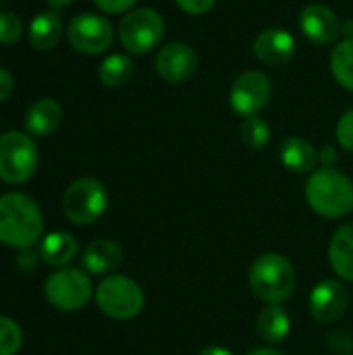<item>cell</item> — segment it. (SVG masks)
Returning <instances> with one entry per match:
<instances>
[{
	"label": "cell",
	"mask_w": 353,
	"mask_h": 355,
	"mask_svg": "<svg viewBox=\"0 0 353 355\" xmlns=\"http://www.w3.org/2000/svg\"><path fill=\"white\" fill-rule=\"evenodd\" d=\"M270 135H273L270 125L260 114L243 119V123H241V141H243L246 148L256 150V152L264 150L268 146V141H270Z\"/></svg>",
	"instance_id": "obj_24"
},
{
	"label": "cell",
	"mask_w": 353,
	"mask_h": 355,
	"mask_svg": "<svg viewBox=\"0 0 353 355\" xmlns=\"http://www.w3.org/2000/svg\"><path fill=\"white\" fill-rule=\"evenodd\" d=\"M335 139L339 148L353 154V108L345 110L335 125Z\"/></svg>",
	"instance_id": "obj_27"
},
{
	"label": "cell",
	"mask_w": 353,
	"mask_h": 355,
	"mask_svg": "<svg viewBox=\"0 0 353 355\" xmlns=\"http://www.w3.org/2000/svg\"><path fill=\"white\" fill-rule=\"evenodd\" d=\"M62 123V106L54 98H40L25 110V131L31 137H48Z\"/></svg>",
	"instance_id": "obj_16"
},
{
	"label": "cell",
	"mask_w": 353,
	"mask_h": 355,
	"mask_svg": "<svg viewBox=\"0 0 353 355\" xmlns=\"http://www.w3.org/2000/svg\"><path fill=\"white\" fill-rule=\"evenodd\" d=\"M279 160L291 173H298V175L314 173L318 166V150L310 139L302 135H291L281 144Z\"/></svg>",
	"instance_id": "obj_17"
},
{
	"label": "cell",
	"mask_w": 353,
	"mask_h": 355,
	"mask_svg": "<svg viewBox=\"0 0 353 355\" xmlns=\"http://www.w3.org/2000/svg\"><path fill=\"white\" fill-rule=\"evenodd\" d=\"M252 293L266 306H281L287 302L298 285V272L289 258L279 252L260 254L248 272Z\"/></svg>",
	"instance_id": "obj_3"
},
{
	"label": "cell",
	"mask_w": 353,
	"mask_h": 355,
	"mask_svg": "<svg viewBox=\"0 0 353 355\" xmlns=\"http://www.w3.org/2000/svg\"><path fill=\"white\" fill-rule=\"evenodd\" d=\"M329 264L335 275L353 283V223L341 225L329 243Z\"/></svg>",
	"instance_id": "obj_20"
},
{
	"label": "cell",
	"mask_w": 353,
	"mask_h": 355,
	"mask_svg": "<svg viewBox=\"0 0 353 355\" xmlns=\"http://www.w3.org/2000/svg\"><path fill=\"white\" fill-rule=\"evenodd\" d=\"M198 67H200V56L185 42L162 44L156 50V56H154L156 75L164 83H171V85L187 83L198 73Z\"/></svg>",
	"instance_id": "obj_11"
},
{
	"label": "cell",
	"mask_w": 353,
	"mask_h": 355,
	"mask_svg": "<svg viewBox=\"0 0 353 355\" xmlns=\"http://www.w3.org/2000/svg\"><path fill=\"white\" fill-rule=\"evenodd\" d=\"M329 349L337 355H352L353 354V335L347 331H335L327 337Z\"/></svg>",
	"instance_id": "obj_28"
},
{
	"label": "cell",
	"mask_w": 353,
	"mask_h": 355,
	"mask_svg": "<svg viewBox=\"0 0 353 355\" xmlns=\"http://www.w3.org/2000/svg\"><path fill=\"white\" fill-rule=\"evenodd\" d=\"M64 33V27H62V19L60 15L50 8V10H40L31 23H29V29H27V37H29V44L35 48V50H52L56 48V44L60 42Z\"/></svg>",
	"instance_id": "obj_18"
},
{
	"label": "cell",
	"mask_w": 353,
	"mask_h": 355,
	"mask_svg": "<svg viewBox=\"0 0 353 355\" xmlns=\"http://www.w3.org/2000/svg\"><path fill=\"white\" fill-rule=\"evenodd\" d=\"M81 264L87 275H110L123 264V248L112 239H94L81 254Z\"/></svg>",
	"instance_id": "obj_15"
},
{
	"label": "cell",
	"mask_w": 353,
	"mask_h": 355,
	"mask_svg": "<svg viewBox=\"0 0 353 355\" xmlns=\"http://www.w3.org/2000/svg\"><path fill=\"white\" fill-rule=\"evenodd\" d=\"M23 345V331L21 327L8 318L0 316V355H15Z\"/></svg>",
	"instance_id": "obj_25"
},
{
	"label": "cell",
	"mask_w": 353,
	"mask_h": 355,
	"mask_svg": "<svg viewBox=\"0 0 353 355\" xmlns=\"http://www.w3.org/2000/svg\"><path fill=\"white\" fill-rule=\"evenodd\" d=\"M198 355H233L227 347H221V345H210L206 349H202Z\"/></svg>",
	"instance_id": "obj_34"
},
{
	"label": "cell",
	"mask_w": 353,
	"mask_h": 355,
	"mask_svg": "<svg viewBox=\"0 0 353 355\" xmlns=\"http://www.w3.org/2000/svg\"><path fill=\"white\" fill-rule=\"evenodd\" d=\"M37 146L27 131H6L0 135V179L8 185L29 181L37 168Z\"/></svg>",
	"instance_id": "obj_7"
},
{
	"label": "cell",
	"mask_w": 353,
	"mask_h": 355,
	"mask_svg": "<svg viewBox=\"0 0 353 355\" xmlns=\"http://www.w3.org/2000/svg\"><path fill=\"white\" fill-rule=\"evenodd\" d=\"M175 4L179 10H183L189 17H202L214 8L216 0H175Z\"/></svg>",
	"instance_id": "obj_30"
},
{
	"label": "cell",
	"mask_w": 353,
	"mask_h": 355,
	"mask_svg": "<svg viewBox=\"0 0 353 355\" xmlns=\"http://www.w3.org/2000/svg\"><path fill=\"white\" fill-rule=\"evenodd\" d=\"M350 306V291L341 281L325 279L316 283L308 297L310 316L318 324H333L337 322Z\"/></svg>",
	"instance_id": "obj_12"
},
{
	"label": "cell",
	"mask_w": 353,
	"mask_h": 355,
	"mask_svg": "<svg viewBox=\"0 0 353 355\" xmlns=\"http://www.w3.org/2000/svg\"><path fill=\"white\" fill-rule=\"evenodd\" d=\"M114 33L117 31L110 19L104 12H92V10L75 15L64 29L69 46L75 52L87 56L104 54L114 42Z\"/></svg>",
	"instance_id": "obj_8"
},
{
	"label": "cell",
	"mask_w": 353,
	"mask_h": 355,
	"mask_svg": "<svg viewBox=\"0 0 353 355\" xmlns=\"http://www.w3.org/2000/svg\"><path fill=\"white\" fill-rule=\"evenodd\" d=\"M44 295L56 310L75 312L87 306L94 295L92 279L87 272L71 266H62L54 270L44 283Z\"/></svg>",
	"instance_id": "obj_9"
},
{
	"label": "cell",
	"mask_w": 353,
	"mask_h": 355,
	"mask_svg": "<svg viewBox=\"0 0 353 355\" xmlns=\"http://www.w3.org/2000/svg\"><path fill=\"white\" fill-rule=\"evenodd\" d=\"M44 235V216L37 202L23 193L10 191L0 196V243L12 250H29Z\"/></svg>",
	"instance_id": "obj_1"
},
{
	"label": "cell",
	"mask_w": 353,
	"mask_h": 355,
	"mask_svg": "<svg viewBox=\"0 0 353 355\" xmlns=\"http://www.w3.org/2000/svg\"><path fill=\"white\" fill-rule=\"evenodd\" d=\"M295 50L298 40L285 27H266L254 37L252 44L254 56L266 67H285L295 56Z\"/></svg>",
	"instance_id": "obj_14"
},
{
	"label": "cell",
	"mask_w": 353,
	"mask_h": 355,
	"mask_svg": "<svg viewBox=\"0 0 353 355\" xmlns=\"http://www.w3.org/2000/svg\"><path fill=\"white\" fill-rule=\"evenodd\" d=\"M341 23L343 21L339 19L335 8L322 2H312L304 6L298 19L302 35L308 42L320 44V46L337 44V37L341 35Z\"/></svg>",
	"instance_id": "obj_13"
},
{
	"label": "cell",
	"mask_w": 353,
	"mask_h": 355,
	"mask_svg": "<svg viewBox=\"0 0 353 355\" xmlns=\"http://www.w3.org/2000/svg\"><path fill=\"white\" fill-rule=\"evenodd\" d=\"M15 89V79L12 73L4 67H0V102H4Z\"/></svg>",
	"instance_id": "obj_32"
},
{
	"label": "cell",
	"mask_w": 353,
	"mask_h": 355,
	"mask_svg": "<svg viewBox=\"0 0 353 355\" xmlns=\"http://www.w3.org/2000/svg\"><path fill=\"white\" fill-rule=\"evenodd\" d=\"M75 0H46V4L50 6V8H54V10H58V8H64V6H69V4H73Z\"/></svg>",
	"instance_id": "obj_36"
},
{
	"label": "cell",
	"mask_w": 353,
	"mask_h": 355,
	"mask_svg": "<svg viewBox=\"0 0 353 355\" xmlns=\"http://www.w3.org/2000/svg\"><path fill=\"white\" fill-rule=\"evenodd\" d=\"M37 254L40 258L50 264V266H56V268H62L67 264H71L77 254H79V243L77 239L67 233V231H54V233H48L42 237L40 241V248H37Z\"/></svg>",
	"instance_id": "obj_19"
},
{
	"label": "cell",
	"mask_w": 353,
	"mask_h": 355,
	"mask_svg": "<svg viewBox=\"0 0 353 355\" xmlns=\"http://www.w3.org/2000/svg\"><path fill=\"white\" fill-rule=\"evenodd\" d=\"M339 160V154H337V148L331 146V144H325L320 150H318V162L322 166H335Z\"/></svg>",
	"instance_id": "obj_33"
},
{
	"label": "cell",
	"mask_w": 353,
	"mask_h": 355,
	"mask_svg": "<svg viewBox=\"0 0 353 355\" xmlns=\"http://www.w3.org/2000/svg\"><path fill=\"white\" fill-rule=\"evenodd\" d=\"M135 75V62L129 54H108L100 67H98V77L102 81V85L106 87H123L127 85Z\"/></svg>",
	"instance_id": "obj_22"
},
{
	"label": "cell",
	"mask_w": 353,
	"mask_h": 355,
	"mask_svg": "<svg viewBox=\"0 0 353 355\" xmlns=\"http://www.w3.org/2000/svg\"><path fill=\"white\" fill-rule=\"evenodd\" d=\"M25 27L23 21L8 10H0V46H10L17 44L23 35Z\"/></svg>",
	"instance_id": "obj_26"
},
{
	"label": "cell",
	"mask_w": 353,
	"mask_h": 355,
	"mask_svg": "<svg viewBox=\"0 0 353 355\" xmlns=\"http://www.w3.org/2000/svg\"><path fill=\"white\" fill-rule=\"evenodd\" d=\"M37 260H42V258H40V254L31 252V248L29 250H21L19 256H17V266H19L21 272L31 275L37 268Z\"/></svg>",
	"instance_id": "obj_31"
},
{
	"label": "cell",
	"mask_w": 353,
	"mask_h": 355,
	"mask_svg": "<svg viewBox=\"0 0 353 355\" xmlns=\"http://www.w3.org/2000/svg\"><path fill=\"white\" fill-rule=\"evenodd\" d=\"M164 31V17L156 8L135 6L121 17L117 35L127 54H148L162 44Z\"/></svg>",
	"instance_id": "obj_5"
},
{
	"label": "cell",
	"mask_w": 353,
	"mask_h": 355,
	"mask_svg": "<svg viewBox=\"0 0 353 355\" xmlns=\"http://www.w3.org/2000/svg\"><path fill=\"white\" fill-rule=\"evenodd\" d=\"M291 333V318L283 306H264L256 318V335L268 345L283 343Z\"/></svg>",
	"instance_id": "obj_21"
},
{
	"label": "cell",
	"mask_w": 353,
	"mask_h": 355,
	"mask_svg": "<svg viewBox=\"0 0 353 355\" xmlns=\"http://www.w3.org/2000/svg\"><path fill=\"white\" fill-rule=\"evenodd\" d=\"M98 310L112 320H131L146 306L144 289L137 281L125 275H108L94 291Z\"/></svg>",
	"instance_id": "obj_4"
},
{
	"label": "cell",
	"mask_w": 353,
	"mask_h": 355,
	"mask_svg": "<svg viewBox=\"0 0 353 355\" xmlns=\"http://www.w3.org/2000/svg\"><path fill=\"white\" fill-rule=\"evenodd\" d=\"M104 15H125L135 8L137 0H92Z\"/></svg>",
	"instance_id": "obj_29"
},
{
	"label": "cell",
	"mask_w": 353,
	"mask_h": 355,
	"mask_svg": "<svg viewBox=\"0 0 353 355\" xmlns=\"http://www.w3.org/2000/svg\"><path fill=\"white\" fill-rule=\"evenodd\" d=\"M106 208L108 189L96 177H79L62 193V212L73 225H94Z\"/></svg>",
	"instance_id": "obj_6"
},
{
	"label": "cell",
	"mask_w": 353,
	"mask_h": 355,
	"mask_svg": "<svg viewBox=\"0 0 353 355\" xmlns=\"http://www.w3.org/2000/svg\"><path fill=\"white\" fill-rule=\"evenodd\" d=\"M270 100H273V81L260 69L243 71L231 83L229 106L241 119L260 114L270 104Z\"/></svg>",
	"instance_id": "obj_10"
},
{
	"label": "cell",
	"mask_w": 353,
	"mask_h": 355,
	"mask_svg": "<svg viewBox=\"0 0 353 355\" xmlns=\"http://www.w3.org/2000/svg\"><path fill=\"white\" fill-rule=\"evenodd\" d=\"M246 355H285L281 354L279 349H273V347H258V349H252L250 354Z\"/></svg>",
	"instance_id": "obj_35"
},
{
	"label": "cell",
	"mask_w": 353,
	"mask_h": 355,
	"mask_svg": "<svg viewBox=\"0 0 353 355\" xmlns=\"http://www.w3.org/2000/svg\"><path fill=\"white\" fill-rule=\"evenodd\" d=\"M329 71L333 79L347 92H353V37H343L329 54Z\"/></svg>",
	"instance_id": "obj_23"
},
{
	"label": "cell",
	"mask_w": 353,
	"mask_h": 355,
	"mask_svg": "<svg viewBox=\"0 0 353 355\" xmlns=\"http://www.w3.org/2000/svg\"><path fill=\"white\" fill-rule=\"evenodd\" d=\"M306 204L325 218H341L353 210V181L335 166H320L310 173L304 187Z\"/></svg>",
	"instance_id": "obj_2"
}]
</instances>
